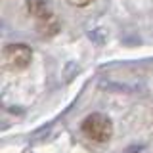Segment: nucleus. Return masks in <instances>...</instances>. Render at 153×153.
<instances>
[{
  "mask_svg": "<svg viewBox=\"0 0 153 153\" xmlns=\"http://www.w3.org/2000/svg\"><path fill=\"white\" fill-rule=\"evenodd\" d=\"M27 8L31 12V16H35L40 21H48L52 19V10L48 6L46 0H27Z\"/></svg>",
  "mask_w": 153,
  "mask_h": 153,
  "instance_id": "7ed1b4c3",
  "label": "nucleus"
},
{
  "mask_svg": "<svg viewBox=\"0 0 153 153\" xmlns=\"http://www.w3.org/2000/svg\"><path fill=\"white\" fill-rule=\"evenodd\" d=\"M84 136L92 142H98V143H105L111 140L113 136V123L107 115L103 113H92L82 121L80 124Z\"/></svg>",
  "mask_w": 153,
  "mask_h": 153,
  "instance_id": "f257e3e1",
  "label": "nucleus"
},
{
  "mask_svg": "<svg viewBox=\"0 0 153 153\" xmlns=\"http://www.w3.org/2000/svg\"><path fill=\"white\" fill-rule=\"evenodd\" d=\"M69 4H73V6H79V8H84L88 6V4H92L94 0H67Z\"/></svg>",
  "mask_w": 153,
  "mask_h": 153,
  "instance_id": "20e7f679",
  "label": "nucleus"
},
{
  "mask_svg": "<svg viewBox=\"0 0 153 153\" xmlns=\"http://www.w3.org/2000/svg\"><path fill=\"white\" fill-rule=\"evenodd\" d=\"M33 52L25 44H8L4 48V65L10 71H21L31 63Z\"/></svg>",
  "mask_w": 153,
  "mask_h": 153,
  "instance_id": "f03ea898",
  "label": "nucleus"
}]
</instances>
